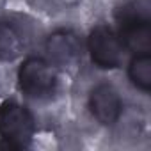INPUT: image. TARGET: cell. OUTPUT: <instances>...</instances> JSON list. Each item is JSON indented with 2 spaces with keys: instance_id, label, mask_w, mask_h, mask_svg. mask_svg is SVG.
<instances>
[{
  "instance_id": "obj_2",
  "label": "cell",
  "mask_w": 151,
  "mask_h": 151,
  "mask_svg": "<svg viewBox=\"0 0 151 151\" xmlns=\"http://www.w3.org/2000/svg\"><path fill=\"white\" fill-rule=\"evenodd\" d=\"M59 86L57 66L45 57H27L18 68V87L32 100L52 98Z\"/></svg>"
},
{
  "instance_id": "obj_4",
  "label": "cell",
  "mask_w": 151,
  "mask_h": 151,
  "mask_svg": "<svg viewBox=\"0 0 151 151\" xmlns=\"http://www.w3.org/2000/svg\"><path fill=\"white\" fill-rule=\"evenodd\" d=\"M86 46H87L93 64L98 66L100 69H116L123 62L124 46L117 32L105 23L96 25L89 32Z\"/></svg>"
},
{
  "instance_id": "obj_6",
  "label": "cell",
  "mask_w": 151,
  "mask_h": 151,
  "mask_svg": "<svg viewBox=\"0 0 151 151\" xmlns=\"http://www.w3.org/2000/svg\"><path fill=\"white\" fill-rule=\"evenodd\" d=\"M45 48L48 60L53 66H71L82 57L84 43L75 30L59 29L48 36Z\"/></svg>"
},
{
  "instance_id": "obj_8",
  "label": "cell",
  "mask_w": 151,
  "mask_h": 151,
  "mask_svg": "<svg viewBox=\"0 0 151 151\" xmlns=\"http://www.w3.org/2000/svg\"><path fill=\"white\" fill-rule=\"evenodd\" d=\"M128 78L139 91H151V52L132 55L128 64Z\"/></svg>"
},
{
  "instance_id": "obj_5",
  "label": "cell",
  "mask_w": 151,
  "mask_h": 151,
  "mask_svg": "<svg viewBox=\"0 0 151 151\" xmlns=\"http://www.w3.org/2000/svg\"><path fill=\"white\" fill-rule=\"evenodd\" d=\"M87 107L91 116L103 126H112L117 123L123 112V100L117 89L107 82L96 84L87 98Z\"/></svg>"
},
{
  "instance_id": "obj_1",
  "label": "cell",
  "mask_w": 151,
  "mask_h": 151,
  "mask_svg": "<svg viewBox=\"0 0 151 151\" xmlns=\"http://www.w3.org/2000/svg\"><path fill=\"white\" fill-rule=\"evenodd\" d=\"M116 32L132 53L151 52V20L149 14L135 2H126L116 11Z\"/></svg>"
},
{
  "instance_id": "obj_3",
  "label": "cell",
  "mask_w": 151,
  "mask_h": 151,
  "mask_svg": "<svg viewBox=\"0 0 151 151\" xmlns=\"http://www.w3.org/2000/svg\"><path fill=\"white\" fill-rule=\"evenodd\" d=\"M34 133L36 119L25 105L14 100L0 103V144L4 147H27Z\"/></svg>"
},
{
  "instance_id": "obj_7",
  "label": "cell",
  "mask_w": 151,
  "mask_h": 151,
  "mask_svg": "<svg viewBox=\"0 0 151 151\" xmlns=\"http://www.w3.org/2000/svg\"><path fill=\"white\" fill-rule=\"evenodd\" d=\"M25 50V36L22 29L6 18H0V60L11 62Z\"/></svg>"
}]
</instances>
